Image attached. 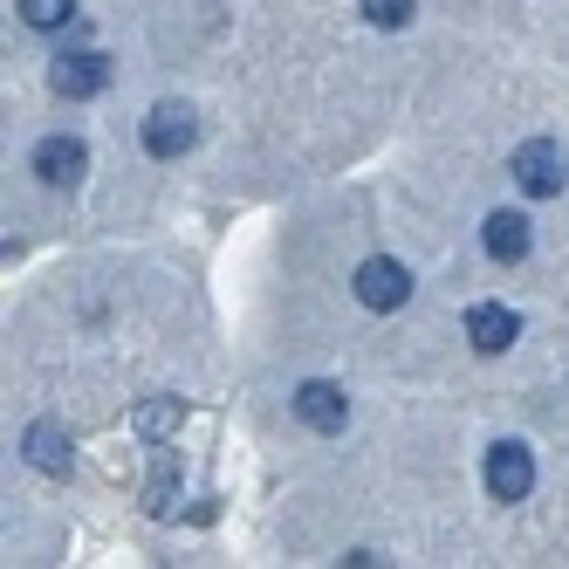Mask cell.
Returning <instances> with one entry per match:
<instances>
[{
	"label": "cell",
	"instance_id": "1",
	"mask_svg": "<svg viewBox=\"0 0 569 569\" xmlns=\"http://www.w3.org/2000/svg\"><path fill=\"white\" fill-rule=\"evenodd\" d=\"M508 172H515V186H521L528 199H556L562 179H569V158H562V144H549V138H528V144L508 158Z\"/></svg>",
	"mask_w": 569,
	"mask_h": 569
},
{
	"label": "cell",
	"instance_id": "2",
	"mask_svg": "<svg viewBox=\"0 0 569 569\" xmlns=\"http://www.w3.org/2000/svg\"><path fill=\"white\" fill-rule=\"evenodd\" d=\"M350 289H357V302H363V309L391 316V309H405V302H412V274H405V261H391V254H371V261L357 268V281H350Z\"/></svg>",
	"mask_w": 569,
	"mask_h": 569
},
{
	"label": "cell",
	"instance_id": "3",
	"mask_svg": "<svg viewBox=\"0 0 569 569\" xmlns=\"http://www.w3.org/2000/svg\"><path fill=\"white\" fill-rule=\"evenodd\" d=\"M528 487H536V453H528L521 439L487 446V495L495 501H528Z\"/></svg>",
	"mask_w": 569,
	"mask_h": 569
},
{
	"label": "cell",
	"instance_id": "4",
	"mask_svg": "<svg viewBox=\"0 0 569 569\" xmlns=\"http://www.w3.org/2000/svg\"><path fill=\"white\" fill-rule=\"evenodd\" d=\"M192 138H199V117H192L186 103H158V110L144 117V151H151V158H186Z\"/></svg>",
	"mask_w": 569,
	"mask_h": 569
},
{
	"label": "cell",
	"instance_id": "5",
	"mask_svg": "<svg viewBox=\"0 0 569 569\" xmlns=\"http://www.w3.org/2000/svg\"><path fill=\"white\" fill-rule=\"evenodd\" d=\"M28 166H34V179H42V186H76V179L90 172V151H83V138H42Z\"/></svg>",
	"mask_w": 569,
	"mask_h": 569
},
{
	"label": "cell",
	"instance_id": "6",
	"mask_svg": "<svg viewBox=\"0 0 569 569\" xmlns=\"http://www.w3.org/2000/svg\"><path fill=\"white\" fill-rule=\"evenodd\" d=\"M103 83H110V62H103L97 49L56 56V69H49V90H56V97H97Z\"/></svg>",
	"mask_w": 569,
	"mask_h": 569
},
{
	"label": "cell",
	"instance_id": "7",
	"mask_svg": "<svg viewBox=\"0 0 569 569\" xmlns=\"http://www.w3.org/2000/svg\"><path fill=\"white\" fill-rule=\"evenodd\" d=\"M515 337H521V316H515V309H501V302H473V309H467V343H473L480 357H501Z\"/></svg>",
	"mask_w": 569,
	"mask_h": 569
},
{
	"label": "cell",
	"instance_id": "8",
	"mask_svg": "<svg viewBox=\"0 0 569 569\" xmlns=\"http://www.w3.org/2000/svg\"><path fill=\"white\" fill-rule=\"evenodd\" d=\"M296 419H302L309 432H343V419H350V398H343L330 378H309V385L296 391Z\"/></svg>",
	"mask_w": 569,
	"mask_h": 569
},
{
	"label": "cell",
	"instance_id": "9",
	"mask_svg": "<svg viewBox=\"0 0 569 569\" xmlns=\"http://www.w3.org/2000/svg\"><path fill=\"white\" fill-rule=\"evenodd\" d=\"M480 240H487V254H495V261H521L536 233H528V213H487Z\"/></svg>",
	"mask_w": 569,
	"mask_h": 569
},
{
	"label": "cell",
	"instance_id": "10",
	"mask_svg": "<svg viewBox=\"0 0 569 569\" xmlns=\"http://www.w3.org/2000/svg\"><path fill=\"white\" fill-rule=\"evenodd\" d=\"M21 453H28V467H42V473H69V432L62 426H28V446H21Z\"/></svg>",
	"mask_w": 569,
	"mask_h": 569
},
{
	"label": "cell",
	"instance_id": "11",
	"mask_svg": "<svg viewBox=\"0 0 569 569\" xmlns=\"http://www.w3.org/2000/svg\"><path fill=\"white\" fill-rule=\"evenodd\" d=\"M69 14H76V0H21V21H28V28H42V34L62 28Z\"/></svg>",
	"mask_w": 569,
	"mask_h": 569
},
{
	"label": "cell",
	"instance_id": "12",
	"mask_svg": "<svg viewBox=\"0 0 569 569\" xmlns=\"http://www.w3.org/2000/svg\"><path fill=\"white\" fill-rule=\"evenodd\" d=\"M357 8H363L371 28H405V21H412V0H357Z\"/></svg>",
	"mask_w": 569,
	"mask_h": 569
},
{
	"label": "cell",
	"instance_id": "13",
	"mask_svg": "<svg viewBox=\"0 0 569 569\" xmlns=\"http://www.w3.org/2000/svg\"><path fill=\"white\" fill-rule=\"evenodd\" d=\"M179 426V405H144V432H166Z\"/></svg>",
	"mask_w": 569,
	"mask_h": 569
}]
</instances>
